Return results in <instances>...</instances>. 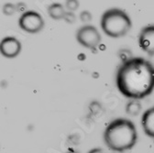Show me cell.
<instances>
[{"instance_id": "obj_1", "label": "cell", "mask_w": 154, "mask_h": 153, "mask_svg": "<svg viewBox=\"0 0 154 153\" xmlns=\"http://www.w3.org/2000/svg\"><path fill=\"white\" fill-rule=\"evenodd\" d=\"M116 84L125 97L143 99L154 90V65L144 58H133L120 65Z\"/></svg>"}, {"instance_id": "obj_2", "label": "cell", "mask_w": 154, "mask_h": 153, "mask_svg": "<svg viewBox=\"0 0 154 153\" xmlns=\"http://www.w3.org/2000/svg\"><path fill=\"white\" fill-rule=\"evenodd\" d=\"M104 140L111 150L124 152L136 145L138 140L137 128L127 118H117L106 127L104 132Z\"/></svg>"}, {"instance_id": "obj_3", "label": "cell", "mask_w": 154, "mask_h": 153, "mask_svg": "<svg viewBox=\"0 0 154 153\" xmlns=\"http://www.w3.org/2000/svg\"><path fill=\"white\" fill-rule=\"evenodd\" d=\"M130 17L126 12L119 8L106 10L101 17V28L103 31L111 38L125 36L131 29Z\"/></svg>"}, {"instance_id": "obj_4", "label": "cell", "mask_w": 154, "mask_h": 153, "mask_svg": "<svg viewBox=\"0 0 154 153\" xmlns=\"http://www.w3.org/2000/svg\"><path fill=\"white\" fill-rule=\"evenodd\" d=\"M18 25L24 31L30 34H36L43 29L44 20L41 14L33 10H28L19 17Z\"/></svg>"}, {"instance_id": "obj_5", "label": "cell", "mask_w": 154, "mask_h": 153, "mask_svg": "<svg viewBox=\"0 0 154 153\" xmlns=\"http://www.w3.org/2000/svg\"><path fill=\"white\" fill-rule=\"evenodd\" d=\"M101 35L92 25L80 28L76 32V40L82 46L87 49H95L101 42Z\"/></svg>"}, {"instance_id": "obj_6", "label": "cell", "mask_w": 154, "mask_h": 153, "mask_svg": "<svg viewBox=\"0 0 154 153\" xmlns=\"http://www.w3.org/2000/svg\"><path fill=\"white\" fill-rule=\"evenodd\" d=\"M139 45L149 56H154V25L143 28L140 33Z\"/></svg>"}, {"instance_id": "obj_7", "label": "cell", "mask_w": 154, "mask_h": 153, "mask_svg": "<svg viewBox=\"0 0 154 153\" xmlns=\"http://www.w3.org/2000/svg\"><path fill=\"white\" fill-rule=\"evenodd\" d=\"M0 51L6 58H15L21 51V43L14 37H7L1 41Z\"/></svg>"}, {"instance_id": "obj_8", "label": "cell", "mask_w": 154, "mask_h": 153, "mask_svg": "<svg viewBox=\"0 0 154 153\" xmlns=\"http://www.w3.org/2000/svg\"><path fill=\"white\" fill-rule=\"evenodd\" d=\"M141 126L146 135L154 139V106L145 111L142 115Z\"/></svg>"}, {"instance_id": "obj_9", "label": "cell", "mask_w": 154, "mask_h": 153, "mask_svg": "<svg viewBox=\"0 0 154 153\" xmlns=\"http://www.w3.org/2000/svg\"><path fill=\"white\" fill-rule=\"evenodd\" d=\"M48 13L49 16L52 18V20H63L65 16L66 11L64 10V8L60 3H53L49 6L48 8Z\"/></svg>"}, {"instance_id": "obj_10", "label": "cell", "mask_w": 154, "mask_h": 153, "mask_svg": "<svg viewBox=\"0 0 154 153\" xmlns=\"http://www.w3.org/2000/svg\"><path fill=\"white\" fill-rule=\"evenodd\" d=\"M141 111V104L138 100H131L126 106V112L131 117H136Z\"/></svg>"}, {"instance_id": "obj_11", "label": "cell", "mask_w": 154, "mask_h": 153, "mask_svg": "<svg viewBox=\"0 0 154 153\" xmlns=\"http://www.w3.org/2000/svg\"><path fill=\"white\" fill-rule=\"evenodd\" d=\"M119 59L120 61L125 63L130 60L133 59V57H132V52L130 50L128 49H121L119 51Z\"/></svg>"}, {"instance_id": "obj_12", "label": "cell", "mask_w": 154, "mask_h": 153, "mask_svg": "<svg viewBox=\"0 0 154 153\" xmlns=\"http://www.w3.org/2000/svg\"><path fill=\"white\" fill-rule=\"evenodd\" d=\"M102 109V106L99 102L97 101H93L91 102V104L89 105V110L92 114L94 115H97L101 112Z\"/></svg>"}, {"instance_id": "obj_13", "label": "cell", "mask_w": 154, "mask_h": 153, "mask_svg": "<svg viewBox=\"0 0 154 153\" xmlns=\"http://www.w3.org/2000/svg\"><path fill=\"white\" fill-rule=\"evenodd\" d=\"M16 10H17V7L12 3H7L3 7V13L7 16L13 15L16 12Z\"/></svg>"}, {"instance_id": "obj_14", "label": "cell", "mask_w": 154, "mask_h": 153, "mask_svg": "<svg viewBox=\"0 0 154 153\" xmlns=\"http://www.w3.org/2000/svg\"><path fill=\"white\" fill-rule=\"evenodd\" d=\"M66 8L70 12H73L78 9L79 2L76 1V0H68V1H66Z\"/></svg>"}, {"instance_id": "obj_15", "label": "cell", "mask_w": 154, "mask_h": 153, "mask_svg": "<svg viewBox=\"0 0 154 153\" xmlns=\"http://www.w3.org/2000/svg\"><path fill=\"white\" fill-rule=\"evenodd\" d=\"M80 20L82 22L84 23H86V22H89L92 20V14L87 11V10H85V11H82L80 13Z\"/></svg>"}, {"instance_id": "obj_16", "label": "cell", "mask_w": 154, "mask_h": 153, "mask_svg": "<svg viewBox=\"0 0 154 153\" xmlns=\"http://www.w3.org/2000/svg\"><path fill=\"white\" fill-rule=\"evenodd\" d=\"M63 20H65L67 23H73L75 21V15L73 14V12H70V11H66L65 16L63 17Z\"/></svg>"}, {"instance_id": "obj_17", "label": "cell", "mask_w": 154, "mask_h": 153, "mask_svg": "<svg viewBox=\"0 0 154 153\" xmlns=\"http://www.w3.org/2000/svg\"><path fill=\"white\" fill-rule=\"evenodd\" d=\"M17 9L18 11H25L27 9V7L24 3H18L17 4Z\"/></svg>"}, {"instance_id": "obj_18", "label": "cell", "mask_w": 154, "mask_h": 153, "mask_svg": "<svg viewBox=\"0 0 154 153\" xmlns=\"http://www.w3.org/2000/svg\"><path fill=\"white\" fill-rule=\"evenodd\" d=\"M88 153H104V152H103L102 148H94L89 150Z\"/></svg>"}, {"instance_id": "obj_19", "label": "cell", "mask_w": 154, "mask_h": 153, "mask_svg": "<svg viewBox=\"0 0 154 153\" xmlns=\"http://www.w3.org/2000/svg\"><path fill=\"white\" fill-rule=\"evenodd\" d=\"M77 59H78L79 61H85L86 59V57L84 53H80L78 56H77Z\"/></svg>"}, {"instance_id": "obj_20", "label": "cell", "mask_w": 154, "mask_h": 153, "mask_svg": "<svg viewBox=\"0 0 154 153\" xmlns=\"http://www.w3.org/2000/svg\"><path fill=\"white\" fill-rule=\"evenodd\" d=\"M67 153H80L78 150H76V149H69V151Z\"/></svg>"}]
</instances>
